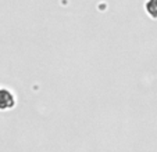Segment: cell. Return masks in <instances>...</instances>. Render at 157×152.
Returning <instances> with one entry per match:
<instances>
[{
    "mask_svg": "<svg viewBox=\"0 0 157 152\" xmlns=\"http://www.w3.org/2000/svg\"><path fill=\"white\" fill-rule=\"evenodd\" d=\"M145 10L151 18H157V0H147L145 3Z\"/></svg>",
    "mask_w": 157,
    "mask_h": 152,
    "instance_id": "2",
    "label": "cell"
},
{
    "mask_svg": "<svg viewBox=\"0 0 157 152\" xmlns=\"http://www.w3.org/2000/svg\"><path fill=\"white\" fill-rule=\"evenodd\" d=\"M15 107V97L9 89H0V111H9Z\"/></svg>",
    "mask_w": 157,
    "mask_h": 152,
    "instance_id": "1",
    "label": "cell"
}]
</instances>
